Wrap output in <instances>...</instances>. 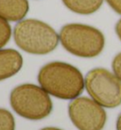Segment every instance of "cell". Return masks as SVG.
<instances>
[{
    "label": "cell",
    "mask_w": 121,
    "mask_h": 130,
    "mask_svg": "<svg viewBox=\"0 0 121 130\" xmlns=\"http://www.w3.org/2000/svg\"><path fill=\"white\" fill-rule=\"evenodd\" d=\"M86 90L98 105L114 108L121 105V81L109 70L94 69L86 74Z\"/></svg>",
    "instance_id": "5"
},
{
    "label": "cell",
    "mask_w": 121,
    "mask_h": 130,
    "mask_svg": "<svg viewBox=\"0 0 121 130\" xmlns=\"http://www.w3.org/2000/svg\"><path fill=\"white\" fill-rule=\"evenodd\" d=\"M11 36V28L6 19L0 17V48L10 41Z\"/></svg>",
    "instance_id": "11"
},
{
    "label": "cell",
    "mask_w": 121,
    "mask_h": 130,
    "mask_svg": "<svg viewBox=\"0 0 121 130\" xmlns=\"http://www.w3.org/2000/svg\"><path fill=\"white\" fill-rule=\"evenodd\" d=\"M41 130H62L59 129V128H56V127H46V128H43Z\"/></svg>",
    "instance_id": "16"
},
{
    "label": "cell",
    "mask_w": 121,
    "mask_h": 130,
    "mask_svg": "<svg viewBox=\"0 0 121 130\" xmlns=\"http://www.w3.org/2000/svg\"><path fill=\"white\" fill-rule=\"evenodd\" d=\"M0 130H15V121L10 111L0 108Z\"/></svg>",
    "instance_id": "10"
},
{
    "label": "cell",
    "mask_w": 121,
    "mask_h": 130,
    "mask_svg": "<svg viewBox=\"0 0 121 130\" xmlns=\"http://www.w3.org/2000/svg\"><path fill=\"white\" fill-rule=\"evenodd\" d=\"M116 130H121V113L119 114L116 121Z\"/></svg>",
    "instance_id": "15"
},
{
    "label": "cell",
    "mask_w": 121,
    "mask_h": 130,
    "mask_svg": "<svg viewBox=\"0 0 121 130\" xmlns=\"http://www.w3.org/2000/svg\"><path fill=\"white\" fill-rule=\"evenodd\" d=\"M72 123L79 130H102L107 115L102 106L86 97L76 98L68 105Z\"/></svg>",
    "instance_id": "6"
},
{
    "label": "cell",
    "mask_w": 121,
    "mask_h": 130,
    "mask_svg": "<svg viewBox=\"0 0 121 130\" xmlns=\"http://www.w3.org/2000/svg\"><path fill=\"white\" fill-rule=\"evenodd\" d=\"M38 82L41 87L54 97L72 100L84 88V80L77 68L64 62H51L40 69Z\"/></svg>",
    "instance_id": "1"
},
{
    "label": "cell",
    "mask_w": 121,
    "mask_h": 130,
    "mask_svg": "<svg viewBox=\"0 0 121 130\" xmlns=\"http://www.w3.org/2000/svg\"><path fill=\"white\" fill-rule=\"evenodd\" d=\"M63 47L72 54L82 58H93L103 51L105 39L97 29L83 24H67L60 31Z\"/></svg>",
    "instance_id": "3"
},
{
    "label": "cell",
    "mask_w": 121,
    "mask_h": 130,
    "mask_svg": "<svg viewBox=\"0 0 121 130\" xmlns=\"http://www.w3.org/2000/svg\"><path fill=\"white\" fill-rule=\"evenodd\" d=\"M23 66L22 55L15 50H0V81L15 75Z\"/></svg>",
    "instance_id": "7"
},
{
    "label": "cell",
    "mask_w": 121,
    "mask_h": 130,
    "mask_svg": "<svg viewBox=\"0 0 121 130\" xmlns=\"http://www.w3.org/2000/svg\"><path fill=\"white\" fill-rule=\"evenodd\" d=\"M10 102L19 116L29 120H42L52 111V102L43 87L24 84L11 91Z\"/></svg>",
    "instance_id": "4"
},
{
    "label": "cell",
    "mask_w": 121,
    "mask_h": 130,
    "mask_svg": "<svg viewBox=\"0 0 121 130\" xmlns=\"http://www.w3.org/2000/svg\"><path fill=\"white\" fill-rule=\"evenodd\" d=\"M70 10L78 14H92L103 3V0H62Z\"/></svg>",
    "instance_id": "9"
},
{
    "label": "cell",
    "mask_w": 121,
    "mask_h": 130,
    "mask_svg": "<svg viewBox=\"0 0 121 130\" xmlns=\"http://www.w3.org/2000/svg\"><path fill=\"white\" fill-rule=\"evenodd\" d=\"M16 45L31 54H47L59 44V35L49 25L35 19L17 23L13 29Z\"/></svg>",
    "instance_id": "2"
},
{
    "label": "cell",
    "mask_w": 121,
    "mask_h": 130,
    "mask_svg": "<svg viewBox=\"0 0 121 130\" xmlns=\"http://www.w3.org/2000/svg\"><path fill=\"white\" fill-rule=\"evenodd\" d=\"M115 32H116L117 36L121 40V19L117 22V24L115 25Z\"/></svg>",
    "instance_id": "14"
},
{
    "label": "cell",
    "mask_w": 121,
    "mask_h": 130,
    "mask_svg": "<svg viewBox=\"0 0 121 130\" xmlns=\"http://www.w3.org/2000/svg\"><path fill=\"white\" fill-rule=\"evenodd\" d=\"M112 68L115 76L121 81V52L114 58L112 63Z\"/></svg>",
    "instance_id": "12"
},
{
    "label": "cell",
    "mask_w": 121,
    "mask_h": 130,
    "mask_svg": "<svg viewBox=\"0 0 121 130\" xmlns=\"http://www.w3.org/2000/svg\"><path fill=\"white\" fill-rule=\"evenodd\" d=\"M28 11V0H0V17L7 21H20Z\"/></svg>",
    "instance_id": "8"
},
{
    "label": "cell",
    "mask_w": 121,
    "mask_h": 130,
    "mask_svg": "<svg viewBox=\"0 0 121 130\" xmlns=\"http://www.w3.org/2000/svg\"><path fill=\"white\" fill-rule=\"evenodd\" d=\"M106 1L114 11L121 14V0H106Z\"/></svg>",
    "instance_id": "13"
}]
</instances>
